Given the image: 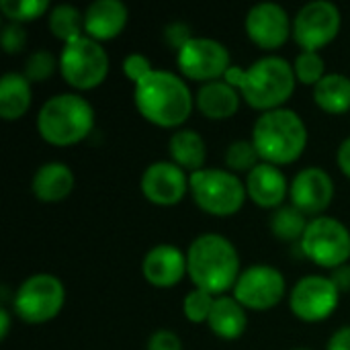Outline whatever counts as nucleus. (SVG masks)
<instances>
[{
	"label": "nucleus",
	"instance_id": "f257e3e1",
	"mask_svg": "<svg viewBox=\"0 0 350 350\" xmlns=\"http://www.w3.org/2000/svg\"><path fill=\"white\" fill-rule=\"evenodd\" d=\"M226 82L238 86L250 107L273 111L291 96L295 88V70L287 59L267 55L256 59L248 70L230 68Z\"/></svg>",
	"mask_w": 350,
	"mask_h": 350
},
{
	"label": "nucleus",
	"instance_id": "f03ea898",
	"mask_svg": "<svg viewBox=\"0 0 350 350\" xmlns=\"http://www.w3.org/2000/svg\"><path fill=\"white\" fill-rule=\"evenodd\" d=\"M135 107L148 121L174 127L191 115L193 94L176 74L152 70L135 84Z\"/></svg>",
	"mask_w": 350,
	"mask_h": 350
},
{
	"label": "nucleus",
	"instance_id": "7ed1b4c3",
	"mask_svg": "<svg viewBox=\"0 0 350 350\" xmlns=\"http://www.w3.org/2000/svg\"><path fill=\"white\" fill-rule=\"evenodd\" d=\"M187 271L207 293H224L236 285L240 277V258L234 244L219 234H203L189 246Z\"/></svg>",
	"mask_w": 350,
	"mask_h": 350
},
{
	"label": "nucleus",
	"instance_id": "20e7f679",
	"mask_svg": "<svg viewBox=\"0 0 350 350\" xmlns=\"http://www.w3.org/2000/svg\"><path fill=\"white\" fill-rule=\"evenodd\" d=\"M252 144L260 158L271 164H289L297 160L308 144L304 119L291 109H273L262 113L252 129Z\"/></svg>",
	"mask_w": 350,
	"mask_h": 350
},
{
	"label": "nucleus",
	"instance_id": "39448f33",
	"mask_svg": "<svg viewBox=\"0 0 350 350\" xmlns=\"http://www.w3.org/2000/svg\"><path fill=\"white\" fill-rule=\"evenodd\" d=\"M94 111L90 103L78 94H55L43 103L37 115V127L45 142L70 146L90 133Z\"/></svg>",
	"mask_w": 350,
	"mask_h": 350
},
{
	"label": "nucleus",
	"instance_id": "423d86ee",
	"mask_svg": "<svg viewBox=\"0 0 350 350\" xmlns=\"http://www.w3.org/2000/svg\"><path fill=\"white\" fill-rule=\"evenodd\" d=\"M189 187L193 191L195 203L211 215H232L236 213L246 197L244 183L219 168H201L191 174Z\"/></svg>",
	"mask_w": 350,
	"mask_h": 350
},
{
	"label": "nucleus",
	"instance_id": "0eeeda50",
	"mask_svg": "<svg viewBox=\"0 0 350 350\" xmlns=\"http://www.w3.org/2000/svg\"><path fill=\"white\" fill-rule=\"evenodd\" d=\"M59 70L68 84L86 90L98 86L105 80L109 57L98 41L82 35L64 45L59 55Z\"/></svg>",
	"mask_w": 350,
	"mask_h": 350
},
{
	"label": "nucleus",
	"instance_id": "6e6552de",
	"mask_svg": "<svg viewBox=\"0 0 350 350\" xmlns=\"http://www.w3.org/2000/svg\"><path fill=\"white\" fill-rule=\"evenodd\" d=\"M64 285L57 277L39 273L29 277L14 293V312L29 324H41L57 316L64 306Z\"/></svg>",
	"mask_w": 350,
	"mask_h": 350
},
{
	"label": "nucleus",
	"instance_id": "1a4fd4ad",
	"mask_svg": "<svg viewBox=\"0 0 350 350\" xmlns=\"http://www.w3.org/2000/svg\"><path fill=\"white\" fill-rule=\"evenodd\" d=\"M301 250L316 265L338 269L347 265L350 256V232L334 217H316L308 224Z\"/></svg>",
	"mask_w": 350,
	"mask_h": 350
},
{
	"label": "nucleus",
	"instance_id": "9d476101",
	"mask_svg": "<svg viewBox=\"0 0 350 350\" xmlns=\"http://www.w3.org/2000/svg\"><path fill=\"white\" fill-rule=\"evenodd\" d=\"M340 29V10L334 2L314 0L301 6L293 23V37L304 51H316L336 37Z\"/></svg>",
	"mask_w": 350,
	"mask_h": 350
},
{
	"label": "nucleus",
	"instance_id": "9b49d317",
	"mask_svg": "<svg viewBox=\"0 0 350 350\" xmlns=\"http://www.w3.org/2000/svg\"><path fill=\"white\" fill-rule=\"evenodd\" d=\"M234 295L250 310H269L285 295V279L275 267L254 265L240 273L234 285Z\"/></svg>",
	"mask_w": 350,
	"mask_h": 350
},
{
	"label": "nucleus",
	"instance_id": "f8f14e48",
	"mask_svg": "<svg viewBox=\"0 0 350 350\" xmlns=\"http://www.w3.org/2000/svg\"><path fill=\"white\" fill-rule=\"evenodd\" d=\"M178 68L193 80H215L230 70V51L215 39L193 37L178 53Z\"/></svg>",
	"mask_w": 350,
	"mask_h": 350
},
{
	"label": "nucleus",
	"instance_id": "ddd939ff",
	"mask_svg": "<svg viewBox=\"0 0 350 350\" xmlns=\"http://www.w3.org/2000/svg\"><path fill=\"white\" fill-rule=\"evenodd\" d=\"M289 304L297 318L306 322H320L338 306V287L328 277L310 275L295 283Z\"/></svg>",
	"mask_w": 350,
	"mask_h": 350
},
{
	"label": "nucleus",
	"instance_id": "4468645a",
	"mask_svg": "<svg viewBox=\"0 0 350 350\" xmlns=\"http://www.w3.org/2000/svg\"><path fill=\"white\" fill-rule=\"evenodd\" d=\"M246 31L250 39L265 47L275 49L283 45L291 33V23L283 6L277 2H258L246 16Z\"/></svg>",
	"mask_w": 350,
	"mask_h": 350
},
{
	"label": "nucleus",
	"instance_id": "2eb2a0df",
	"mask_svg": "<svg viewBox=\"0 0 350 350\" xmlns=\"http://www.w3.org/2000/svg\"><path fill=\"white\" fill-rule=\"evenodd\" d=\"M189 180L174 162H154L142 174L144 195L158 205H174L187 193Z\"/></svg>",
	"mask_w": 350,
	"mask_h": 350
},
{
	"label": "nucleus",
	"instance_id": "dca6fc26",
	"mask_svg": "<svg viewBox=\"0 0 350 350\" xmlns=\"http://www.w3.org/2000/svg\"><path fill=\"white\" fill-rule=\"evenodd\" d=\"M334 185L330 174L316 166L304 168L291 183V201L306 215L322 213L330 205Z\"/></svg>",
	"mask_w": 350,
	"mask_h": 350
},
{
	"label": "nucleus",
	"instance_id": "f3484780",
	"mask_svg": "<svg viewBox=\"0 0 350 350\" xmlns=\"http://www.w3.org/2000/svg\"><path fill=\"white\" fill-rule=\"evenodd\" d=\"M142 271L152 285L172 287L187 271V256L172 244H160L144 256Z\"/></svg>",
	"mask_w": 350,
	"mask_h": 350
},
{
	"label": "nucleus",
	"instance_id": "a211bd4d",
	"mask_svg": "<svg viewBox=\"0 0 350 350\" xmlns=\"http://www.w3.org/2000/svg\"><path fill=\"white\" fill-rule=\"evenodd\" d=\"M127 23V6L121 0H96L84 12V31L94 41L113 39Z\"/></svg>",
	"mask_w": 350,
	"mask_h": 350
},
{
	"label": "nucleus",
	"instance_id": "6ab92c4d",
	"mask_svg": "<svg viewBox=\"0 0 350 350\" xmlns=\"http://www.w3.org/2000/svg\"><path fill=\"white\" fill-rule=\"evenodd\" d=\"M248 197L260 207H277L285 199L287 180L285 174L271 162L258 164L254 170L248 172L246 178Z\"/></svg>",
	"mask_w": 350,
	"mask_h": 350
},
{
	"label": "nucleus",
	"instance_id": "aec40b11",
	"mask_svg": "<svg viewBox=\"0 0 350 350\" xmlns=\"http://www.w3.org/2000/svg\"><path fill=\"white\" fill-rule=\"evenodd\" d=\"M72 187H74V174L62 162H47L39 166L31 183L35 197L45 203H55L66 199Z\"/></svg>",
	"mask_w": 350,
	"mask_h": 350
},
{
	"label": "nucleus",
	"instance_id": "412c9836",
	"mask_svg": "<svg viewBox=\"0 0 350 350\" xmlns=\"http://www.w3.org/2000/svg\"><path fill=\"white\" fill-rule=\"evenodd\" d=\"M197 107L209 119H228L240 107V96L230 82L211 80L197 92Z\"/></svg>",
	"mask_w": 350,
	"mask_h": 350
},
{
	"label": "nucleus",
	"instance_id": "4be33fe9",
	"mask_svg": "<svg viewBox=\"0 0 350 350\" xmlns=\"http://www.w3.org/2000/svg\"><path fill=\"white\" fill-rule=\"evenodd\" d=\"M31 105V82L18 74L8 72L0 78V115L2 119H18Z\"/></svg>",
	"mask_w": 350,
	"mask_h": 350
},
{
	"label": "nucleus",
	"instance_id": "5701e85b",
	"mask_svg": "<svg viewBox=\"0 0 350 350\" xmlns=\"http://www.w3.org/2000/svg\"><path fill=\"white\" fill-rule=\"evenodd\" d=\"M207 322L209 328L221 338H238L246 330V314L236 297H217Z\"/></svg>",
	"mask_w": 350,
	"mask_h": 350
},
{
	"label": "nucleus",
	"instance_id": "b1692460",
	"mask_svg": "<svg viewBox=\"0 0 350 350\" xmlns=\"http://www.w3.org/2000/svg\"><path fill=\"white\" fill-rule=\"evenodd\" d=\"M170 156L180 168H191L193 172H197L205 164V142L197 131L180 129L170 137Z\"/></svg>",
	"mask_w": 350,
	"mask_h": 350
},
{
	"label": "nucleus",
	"instance_id": "393cba45",
	"mask_svg": "<svg viewBox=\"0 0 350 350\" xmlns=\"http://www.w3.org/2000/svg\"><path fill=\"white\" fill-rule=\"evenodd\" d=\"M314 98L326 113H345L350 109V78L342 74H326L314 86Z\"/></svg>",
	"mask_w": 350,
	"mask_h": 350
},
{
	"label": "nucleus",
	"instance_id": "a878e982",
	"mask_svg": "<svg viewBox=\"0 0 350 350\" xmlns=\"http://www.w3.org/2000/svg\"><path fill=\"white\" fill-rule=\"evenodd\" d=\"M82 27H84V16L72 4H57L49 12V29H51V33L57 39L66 41V43L82 37V33H80Z\"/></svg>",
	"mask_w": 350,
	"mask_h": 350
},
{
	"label": "nucleus",
	"instance_id": "bb28decb",
	"mask_svg": "<svg viewBox=\"0 0 350 350\" xmlns=\"http://www.w3.org/2000/svg\"><path fill=\"white\" fill-rule=\"evenodd\" d=\"M271 230L277 238L287 240V242L304 238V234L308 230L306 213H301L295 205L279 207L271 217Z\"/></svg>",
	"mask_w": 350,
	"mask_h": 350
},
{
	"label": "nucleus",
	"instance_id": "cd10ccee",
	"mask_svg": "<svg viewBox=\"0 0 350 350\" xmlns=\"http://www.w3.org/2000/svg\"><path fill=\"white\" fill-rule=\"evenodd\" d=\"M258 150L252 142L248 139H238L234 144H230L228 152H226V164L234 170H254L258 166Z\"/></svg>",
	"mask_w": 350,
	"mask_h": 350
},
{
	"label": "nucleus",
	"instance_id": "c85d7f7f",
	"mask_svg": "<svg viewBox=\"0 0 350 350\" xmlns=\"http://www.w3.org/2000/svg\"><path fill=\"white\" fill-rule=\"evenodd\" d=\"M47 0H0V10L14 23L31 21L47 10Z\"/></svg>",
	"mask_w": 350,
	"mask_h": 350
},
{
	"label": "nucleus",
	"instance_id": "c756f323",
	"mask_svg": "<svg viewBox=\"0 0 350 350\" xmlns=\"http://www.w3.org/2000/svg\"><path fill=\"white\" fill-rule=\"evenodd\" d=\"M295 76L304 84H318L326 74H324V59L318 51H301L295 57Z\"/></svg>",
	"mask_w": 350,
	"mask_h": 350
},
{
	"label": "nucleus",
	"instance_id": "7c9ffc66",
	"mask_svg": "<svg viewBox=\"0 0 350 350\" xmlns=\"http://www.w3.org/2000/svg\"><path fill=\"white\" fill-rule=\"evenodd\" d=\"M55 70V57L47 49H37L27 57L25 64V78L29 82H41L49 78Z\"/></svg>",
	"mask_w": 350,
	"mask_h": 350
},
{
	"label": "nucleus",
	"instance_id": "2f4dec72",
	"mask_svg": "<svg viewBox=\"0 0 350 350\" xmlns=\"http://www.w3.org/2000/svg\"><path fill=\"white\" fill-rule=\"evenodd\" d=\"M213 301L215 299L211 297V293H207L203 289H195L185 297V316L191 322H205V320H209Z\"/></svg>",
	"mask_w": 350,
	"mask_h": 350
},
{
	"label": "nucleus",
	"instance_id": "473e14b6",
	"mask_svg": "<svg viewBox=\"0 0 350 350\" xmlns=\"http://www.w3.org/2000/svg\"><path fill=\"white\" fill-rule=\"evenodd\" d=\"M0 41H2V47L8 51V53H16L25 47L27 43V31L18 25V23H8L4 29H2V35H0Z\"/></svg>",
	"mask_w": 350,
	"mask_h": 350
},
{
	"label": "nucleus",
	"instance_id": "72a5a7b5",
	"mask_svg": "<svg viewBox=\"0 0 350 350\" xmlns=\"http://www.w3.org/2000/svg\"><path fill=\"white\" fill-rule=\"evenodd\" d=\"M123 70L127 74V78H131L135 84L146 78L150 72H152V66H150V59L142 53H129L123 62Z\"/></svg>",
	"mask_w": 350,
	"mask_h": 350
},
{
	"label": "nucleus",
	"instance_id": "f704fd0d",
	"mask_svg": "<svg viewBox=\"0 0 350 350\" xmlns=\"http://www.w3.org/2000/svg\"><path fill=\"white\" fill-rule=\"evenodd\" d=\"M164 39H166V43L170 47H174L176 51H180L193 39V35H191V29L185 23H170L164 29Z\"/></svg>",
	"mask_w": 350,
	"mask_h": 350
},
{
	"label": "nucleus",
	"instance_id": "c9c22d12",
	"mask_svg": "<svg viewBox=\"0 0 350 350\" xmlns=\"http://www.w3.org/2000/svg\"><path fill=\"white\" fill-rule=\"evenodd\" d=\"M148 350H183V342L170 330H156L148 340Z\"/></svg>",
	"mask_w": 350,
	"mask_h": 350
},
{
	"label": "nucleus",
	"instance_id": "e433bc0d",
	"mask_svg": "<svg viewBox=\"0 0 350 350\" xmlns=\"http://www.w3.org/2000/svg\"><path fill=\"white\" fill-rule=\"evenodd\" d=\"M328 350H350V326H345L332 334L328 342Z\"/></svg>",
	"mask_w": 350,
	"mask_h": 350
},
{
	"label": "nucleus",
	"instance_id": "4c0bfd02",
	"mask_svg": "<svg viewBox=\"0 0 350 350\" xmlns=\"http://www.w3.org/2000/svg\"><path fill=\"white\" fill-rule=\"evenodd\" d=\"M332 283L338 287V291H349L350 289V265H342L338 269H334L332 273Z\"/></svg>",
	"mask_w": 350,
	"mask_h": 350
},
{
	"label": "nucleus",
	"instance_id": "58836bf2",
	"mask_svg": "<svg viewBox=\"0 0 350 350\" xmlns=\"http://www.w3.org/2000/svg\"><path fill=\"white\" fill-rule=\"evenodd\" d=\"M338 166H340V170L347 174L350 178V137H347L342 144H340V148H338Z\"/></svg>",
	"mask_w": 350,
	"mask_h": 350
},
{
	"label": "nucleus",
	"instance_id": "ea45409f",
	"mask_svg": "<svg viewBox=\"0 0 350 350\" xmlns=\"http://www.w3.org/2000/svg\"><path fill=\"white\" fill-rule=\"evenodd\" d=\"M8 328H10L8 310H6V308H2V310H0V338H6V334H8Z\"/></svg>",
	"mask_w": 350,
	"mask_h": 350
},
{
	"label": "nucleus",
	"instance_id": "a19ab883",
	"mask_svg": "<svg viewBox=\"0 0 350 350\" xmlns=\"http://www.w3.org/2000/svg\"><path fill=\"white\" fill-rule=\"evenodd\" d=\"M295 350H308V349H295Z\"/></svg>",
	"mask_w": 350,
	"mask_h": 350
}]
</instances>
